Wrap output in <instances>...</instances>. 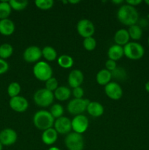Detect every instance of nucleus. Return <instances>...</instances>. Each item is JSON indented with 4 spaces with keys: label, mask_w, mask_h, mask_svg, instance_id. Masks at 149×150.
<instances>
[{
    "label": "nucleus",
    "mask_w": 149,
    "mask_h": 150,
    "mask_svg": "<svg viewBox=\"0 0 149 150\" xmlns=\"http://www.w3.org/2000/svg\"><path fill=\"white\" fill-rule=\"evenodd\" d=\"M117 17L121 23L131 26L136 24L139 19V14L135 7L127 4L120 7Z\"/></svg>",
    "instance_id": "obj_1"
},
{
    "label": "nucleus",
    "mask_w": 149,
    "mask_h": 150,
    "mask_svg": "<svg viewBox=\"0 0 149 150\" xmlns=\"http://www.w3.org/2000/svg\"><path fill=\"white\" fill-rule=\"evenodd\" d=\"M54 118L49 111H38L33 117V122L35 127L40 130H46L51 128L54 125Z\"/></svg>",
    "instance_id": "obj_2"
},
{
    "label": "nucleus",
    "mask_w": 149,
    "mask_h": 150,
    "mask_svg": "<svg viewBox=\"0 0 149 150\" xmlns=\"http://www.w3.org/2000/svg\"><path fill=\"white\" fill-rule=\"evenodd\" d=\"M124 55L129 59L138 60L143 57L144 48L141 44L136 42H129L124 47Z\"/></svg>",
    "instance_id": "obj_3"
},
{
    "label": "nucleus",
    "mask_w": 149,
    "mask_h": 150,
    "mask_svg": "<svg viewBox=\"0 0 149 150\" xmlns=\"http://www.w3.org/2000/svg\"><path fill=\"white\" fill-rule=\"evenodd\" d=\"M54 95L45 88L37 91L34 95V101L40 107H48L53 102Z\"/></svg>",
    "instance_id": "obj_4"
},
{
    "label": "nucleus",
    "mask_w": 149,
    "mask_h": 150,
    "mask_svg": "<svg viewBox=\"0 0 149 150\" xmlns=\"http://www.w3.org/2000/svg\"><path fill=\"white\" fill-rule=\"evenodd\" d=\"M33 73L38 80L46 81L52 77L53 70L51 66L47 62H39L34 66Z\"/></svg>",
    "instance_id": "obj_5"
},
{
    "label": "nucleus",
    "mask_w": 149,
    "mask_h": 150,
    "mask_svg": "<svg viewBox=\"0 0 149 150\" xmlns=\"http://www.w3.org/2000/svg\"><path fill=\"white\" fill-rule=\"evenodd\" d=\"M64 143L68 150H83L84 148V139L81 134L70 133L67 135Z\"/></svg>",
    "instance_id": "obj_6"
},
{
    "label": "nucleus",
    "mask_w": 149,
    "mask_h": 150,
    "mask_svg": "<svg viewBox=\"0 0 149 150\" xmlns=\"http://www.w3.org/2000/svg\"><path fill=\"white\" fill-rule=\"evenodd\" d=\"M88 99H73L67 105V111L72 115H80L87 109L89 103Z\"/></svg>",
    "instance_id": "obj_7"
},
{
    "label": "nucleus",
    "mask_w": 149,
    "mask_h": 150,
    "mask_svg": "<svg viewBox=\"0 0 149 150\" xmlns=\"http://www.w3.org/2000/svg\"><path fill=\"white\" fill-rule=\"evenodd\" d=\"M77 30L79 35L85 38L92 37L95 32L93 23L87 19H82L77 23Z\"/></svg>",
    "instance_id": "obj_8"
},
{
    "label": "nucleus",
    "mask_w": 149,
    "mask_h": 150,
    "mask_svg": "<svg viewBox=\"0 0 149 150\" xmlns=\"http://www.w3.org/2000/svg\"><path fill=\"white\" fill-rule=\"evenodd\" d=\"M89 127V120L84 115H77L72 120V129L74 133L82 134L86 131Z\"/></svg>",
    "instance_id": "obj_9"
},
{
    "label": "nucleus",
    "mask_w": 149,
    "mask_h": 150,
    "mask_svg": "<svg viewBox=\"0 0 149 150\" xmlns=\"http://www.w3.org/2000/svg\"><path fill=\"white\" fill-rule=\"evenodd\" d=\"M54 129L59 134H69L72 130V121L65 117L56 119L54 122Z\"/></svg>",
    "instance_id": "obj_10"
},
{
    "label": "nucleus",
    "mask_w": 149,
    "mask_h": 150,
    "mask_svg": "<svg viewBox=\"0 0 149 150\" xmlns=\"http://www.w3.org/2000/svg\"><path fill=\"white\" fill-rule=\"evenodd\" d=\"M17 133L11 128H5L0 132V142L4 146H10L17 141Z\"/></svg>",
    "instance_id": "obj_11"
},
{
    "label": "nucleus",
    "mask_w": 149,
    "mask_h": 150,
    "mask_svg": "<svg viewBox=\"0 0 149 150\" xmlns=\"http://www.w3.org/2000/svg\"><path fill=\"white\" fill-rule=\"evenodd\" d=\"M42 56V50L35 45L28 47L23 52V59L25 61L29 63L38 61Z\"/></svg>",
    "instance_id": "obj_12"
},
{
    "label": "nucleus",
    "mask_w": 149,
    "mask_h": 150,
    "mask_svg": "<svg viewBox=\"0 0 149 150\" xmlns=\"http://www.w3.org/2000/svg\"><path fill=\"white\" fill-rule=\"evenodd\" d=\"M105 92L107 96L112 100H119L122 97L123 90L118 83L115 82H110L105 87Z\"/></svg>",
    "instance_id": "obj_13"
},
{
    "label": "nucleus",
    "mask_w": 149,
    "mask_h": 150,
    "mask_svg": "<svg viewBox=\"0 0 149 150\" xmlns=\"http://www.w3.org/2000/svg\"><path fill=\"white\" fill-rule=\"evenodd\" d=\"M10 106L13 111L18 113L24 112L29 107V103L27 100L21 96H17L12 98L10 100Z\"/></svg>",
    "instance_id": "obj_14"
},
{
    "label": "nucleus",
    "mask_w": 149,
    "mask_h": 150,
    "mask_svg": "<svg viewBox=\"0 0 149 150\" xmlns=\"http://www.w3.org/2000/svg\"><path fill=\"white\" fill-rule=\"evenodd\" d=\"M83 74L80 70H72L69 74L68 83L70 86L72 88H76L80 86L83 81Z\"/></svg>",
    "instance_id": "obj_15"
},
{
    "label": "nucleus",
    "mask_w": 149,
    "mask_h": 150,
    "mask_svg": "<svg viewBox=\"0 0 149 150\" xmlns=\"http://www.w3.org/2000/svg\"><path fill=\"white\" fill-rule=\"evenodd\" d=\"M58 139V133L54 128H49L44 130L42 135V141L45 144L52 145L55 143Z\"/></svg>",
    "instance_id": "obj_16"
},
{
    "label": "nucleus",
    "mask_w": 149,
    "mask_h": 150,
    "mask_svg": "<svg viewBox=\"0 0 149 150\" xmlns=\"http://www.w3.org/2000/svg\"><path fill=\"white\" fill-rule=\"evenodd\" d=\"M14 31L15 24L11 20L8 18L0 20V34L4 36H10Z\"/></svg>",
    "instance_id": "obj_17"
},
{
    "label": "nucleus",
    "mask_w": 149,
    "mask_h": 150,
    "mask_svg": "<svg viewBox=\"0 0 149 150\" xmlns=\"http://www.w3.org/2000/svg\"><path fill=\"white\" fill-rule=\"evenodd\" d=\"M129 35L128 30L124 29H119L117 31L114 36V40H115L116 45H125L129 41Z\"/></svg>",
    "instance_id": "obj_18"
},
{
    "label": "nucleus",
    "mask_w": 149,
    "mask_h": 150,
    "mask_svg": "<svg viewBox=\"0 0 149 150\" xmlns=\"http://www.w3.org/2000/svg\"><path fill=\"white\" fill-rule=\"evenodd\" d=\"M124 55V48L121 45H116V44L112 45L108 51V56L109 57V59H112L115 62L117 60H119Z\"/></svg>",
    "instance_id": "obj_19"
},
{
    "label": "nucleus",
    "mask_w": 149,
    "mask_h": 150,
    "mask_svg": "<svg viewBox=\"0 0 149 150\" xmlns=\"http://www.w3.org/2000/svg\"><path fill=\"white\" fill-rule=\"evenodd\" d=\"M87 111L91 117H99L104 113V108L102 104L98 102H90L88 105Z\"/></svg>",
    "instance_id": "obj_20"
},
{
    "label": "nucleus",
    "mask_w": 149,
    "mask_h": 150,
    "mask_svg": "<svg viewBox=\"0 0 149 150\" xmlns=\"http://www.w3.org/2000/svg\"><path fill=\"white\" fill-rule=\"evenodd\" d=\"M111 79H112V73L106 69L99 70L96 74V82L99 85H102V86H104V85L106 86L107 84H108L110 81Z\"/></svg>",
    "instance_id": "obj_21"
},
{
    "label": "nucleus",
    "mask_w": 149,
    "mask_h": 150,
    "mask_svg": "<svg viewBox=\"0 0 149 150\" xmlns=\"http://www.w3.org/2000/svg\"><path fill=\"white\" fill-rule=\"evenodd\" d=\"M54 98L59 101H65L70 98L71 91L67 86H58L53 93Z\"/></svg>",
    "instance_id": "obj_22"
},
{
    "label": "nucleus",
    "mask_w": 149,
    "mask_h": 150,
    "mask_svg": "<svg viewBox=\"0 0 149 150\" xmlns=\"http://www.w3.org/2000/svg\"><path fill=\"white\" fill-rule=\"evenodd\" d=\"M128 32L130 38H131L134 40H138L141 38L142 35H143V31H142L141 27L137 24L129 26Z\"/></svg>",
    "instance_id": "obj_23"
},
{
    "label": "nucleus",
    "mask_w": 149,
    "mask_h": 150,
    "mask_svg": "<svg viewBox=\"0 0 149 150\" xmlns=\"http://www.w3.org/2000/svg\"><path fill=\"white\" fill-rule=\"evenodd\" d=\"M42 54L48 61H54L57 57V52L53 47L45 46L42 50Z\"/></svg>",
    "instance_id": "obj_24"
},
{
    "label": "nucleus",
    "mask_w": 149,
    "mask_h": 150,
    "mask_svg": "<svg viewBox=\"0 0 149 150\" xmlns=\"http://www.w3.org/2000/svg\"><path fill=\"white\" fill-rule=\"evenodd\" d=\"M12 8L9 1H1L0 2V20L7 19L11 13Z\"/></svg>",
    "instance_id": "obj_25"
},
{
    "label": "nucleus",
    "mask_w": 149,
    "mask_h": 150,
    "mask_svg": "<svg viewBox=\"0 0 149 150\" xmlns=\"http://www.w3.org/2000/svg\"><path fill=\"white\" fill-rule=\"evenodd\" d=\"M13 53V48L10 44L4 43L0 45V59H7L12 56Z\"/></svg>",
    "instance_id": "obj_26"
},
{
    "label": "nucleus",
    "mask_w": 149,
    "mask_h": 150,
    "mask_svg": "<svg viewBox=\"0 0 149 150\" xmlns=\"http://www.w3.org/2000/svg\"><path fill=\"white\" fill-rule=\"evenodd\" d=\"M58 63L63 68H70L73 65V59L69 55H61L58 58Z\"/></svg>",
    "instance_id": "obj_27"
},
{
    "label": "nucleus",
    "mask_w": 149,
    "mask_h": 150,
    "mask_svg": "<svg viewBox=\"0 0 149 150\" xmlns=\"http://www.w3.org/2000/svg\"><path fill=\"white\" fill-rule=\"evenodd\" d=\"M20 92V86L17 82H13L10 83L7 88V93L10 98H15L18 96Z\"/></svg>",
    "instance_id": "obj_28"
},
{
    "label": "nucleus",
    "mask_w": 149,
    "mask_h": 150,
    "mask_svg": "<svg viewBox=\"0 0 149 150\" xmlns=\"http://www.w3.org/2000/svg\"><path fill=\"white\" fill-rule=\"evenodd\" d=\"M9 4H10V7H11L12 9L15 10H22L23 9L26 8L27 7L28 2L26 0H23V1H15V0H10L9 1Z\"/></svg>",
    "instance_id": "obj_29"
},
{
    "label": "nucleus",
    "mask_w": 149,
    "mask_h": 150,
    "mask_svg": "<svg viewBox=\"0 0 149 150\" xmlns=\"http://www.w3.org/2000/svg\"><path fill=\"white\" fill-rule=\"evenodd\" d=\"M50 113L53 117V118L58 119L62 117L63 114H64V108L60 104H54L51 108Z\"/></svg>",
    "instance_id": "obj_30"
},
{
    "label": "nucleus",
    "mask_w": 149,
    "mask_h": 150,
    "mask_svg": "<svg viewBox=\"0 0 149 150\" xmlns=\"http://www.w3.org/2000/svg\"><path fill=\"white\" fill-rule=\"evenodd\" d=\"M35 4L38 8L41 10H48L53 7V0H37L35 1Z\"/></svg>",
    "instance_id": "obj_31"
},
{
    "label": "nucleus",
    "mask_w": 149,
    "mask_h": 150,
    "mask_svg": "<svg viewBox=\"0 0 149 150\" xmlns=\"http://www.w3.org/2000/svg\"><path fill=\"white\" fill-rule=\"evenodd\" d=\"M96 46V41L93 37L85 38L83 40V47L87 51H93Z\"/></svg>",
    "instance_id": "obj_32"
},
{
    "label": "nucleus",
    "mask_w": 149,
    "mask_h": 150,
    "mask_svg": "<svg viewBox=\"0 0 149 150\" xmlns=\"http://www.w3.org/2000/svg\"><path fill=\"white\" fill-rule=\"evenodd\" d=\"M58 87V81L55 78L51 77L45 81V89L51 92L55 91Z\"/></svg>",
    "instance_id": "obj_33"
},
{
    "label": "nucleus",
    "mask_w": 149,
    "mask_h": 150,
    "mask_svg": "<svg viewBox=\"0 0 149 150\" xmlns=\"http://www.w3.org/2000/svg\"><path fill=\"white\" fill-rule=\"evenodd\" d=\"M72 95L75 99H81L84 95V91L80 86L74 88L72 90Z\"/></svg>",
    "instance_id": "obj_34"
},
{
    "label": "nucleus",
    "mask_w": 149,
    "mask_h": 150,
    "mask_svg": "<svg viewBox=\"0 0 149 150\" xmlns=\"http://www.w3.org/2000/svg\"><path fill=\"white\" fill-rule=\"evenodd\" d=\"M105 67H106V70H109L110 72H112L117 68V64L115 61H113L112 59H108L105 63Z\"/></svg>",
    "instance_id": "obj_35"
},
{
    "label": "nucleus",
    "mask_w": 149,
    "mask_h": 150,
    "mask_svg": "<svg viewBox=\"0 0 149 150\" xmlns=\"http://www.w3.org/2000/svg\"><path fill=\"white\" fill-rule=\"evenodd\" d=\"M8 63H7L4 59H0V75L6 73V72L8 70Z\"/></svg>",
    "instance_id": "obj_36"
},
{
    "label": "nucleus",
    "mask_w": 149,
    "mask_h": 150,
    "mask_svg": "<svg viewBox=\"0 0 149 150\" xmlns=\"http://www.w3.org/2000/svg\"><path fill=\"white\" fill-rule=\"evenodd\" d=\"M140 3H142V0H128V1H127V4L133 6V7L138 5Z\"/></svg>",
    "instance_id": "obj_37"
},
{
    "label": "nucleus",
    "mask_w": 149,
    "mask_h": 150,
    "mask_svg": "<svg viewBox=\"0 0 149 150\" xmlns=\"http://www.w3.org/2000/svg\"><path fill=\"white\" fill-rule=\"evenodd\" d=\"M145 89L146 92H148L149 93V81L148 82H146L145 85Z\"/></svg>",
    "instance_id": "obj_38"
},
{
    "label": "nucleus",
    "mask_w": 149,
    "mask_h": 150,
    "mask_svg": "<svg viewBox=\"0 0 149 150\" xmlns=\"http://www.w3.org/2000/svg\"><path fill=\"white\" fill-rule=\"evenodd\" d=\"M68 2L72 3V4H77V3L80 2V1L79 0H75V1H72V0H70V1H68Z\"/></svg>",
    "instance_id": "obj_39"
},
{
    "label": "nucleus",
    "mask_w": 149,
    "mask_h": 150,
    "mask_svg": "<svg viewBox=\"0 0 149 150\" xmlns=\"http://www.w3.org/2000/svg\"><path fill=\"white\" fill-rule=\"evenodd\" d=\"M48 150H61V149H58V148H57V147H55V146H53V147L49 148Z\"/></svg>",
    "instance_id": "obj_40"
},
{
    "label": "nucleus",
    "mask_w": 149,
    "mask_h": 150,
    "mask_svg": "<svg viewBox=\"0 0 149 150\" xmlns=\"http://www.w3.org/2000/svg\"><path fill=\"white\" fill-rule=\"evenodd\" d=\"M112 2L115 3V4H120V3H122L123 1H121V0L120 1H112Z\"/></svg>",
    "instance_id": "obj_41"
},
{
    "label": "nucleus",
    "mask_w": 149,
    "mask_h": 150,
    "mask_svg": "<svg viewBox=\"0 0 149 150\" xmlns=\"http://www.w3.org/2000/svg\"><path fill=\"white\" fill-rule=\"evenodd\" d=\"M2 149H3V145L1 144V142H0V150H2Z\"/></svg>",
    "instance_id": "obj_42"
},
{
    "label": "nucleus",
    "mask_w": 149,
    "mask_h": 150,
    "mask_svg": "<svg viewBox=\"0 0 149 150\" xmlns=\"http://www.w3.org/2000/svg\"><path fill=\"white\" fill-rule=\"evenodd\" d=\"M145 4H147L149 6V0H145Z\"/></svg>",
    "instance_id": "obj_43"
},
{
    "label": "nucleus",
    "mask_w": 149,
    "mask_h": 150,
    "mask_svg": "<svg viewBox=\"0 0 149 150\" xmlns=\"http://www.w3.org/2000/svg\"><path fill=\"white\" fill-rule=\"evenodd\" d=\"M148 46H149V37H148Z\"/></svg>",
    "instance_id": "obj_44"
}]
</instances>
